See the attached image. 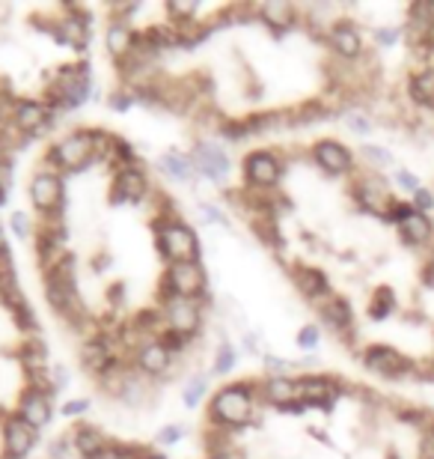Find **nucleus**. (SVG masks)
Instances as JSON below:
<instances>
[{
	"instance_id": "nucleus-1",
	"label": "nucleus",
	"mask_w": 434,
	"mask_h": 459,
	"mask_svg": "<svg viewBox=\"0 0 434 459\" xmlns=\"http://www.w3.org/2000/svg\"><path fill=\"white\" fill-rule=\"evenodd\" d=\"M92 90V69L87 63H69L60 72H54L48 87H45V99L42 102L54 108V111H75L87 102Z\"/></svg>"
},
{
	"instance_id": "nucleus-2",
	"label": "nucleus",
	"mask_w": 434,
	"mask_h": 459,
	"mask_svg": "<svg viewBox=\"0 0 434 459\" xmlns=\"http://www.w3.org/2000/svg\"><path fill=\"white\" fill-rule=\"evenodd\" d=\"M208 418L215 427H244L253 418V391L247 385H226L208 403Z\"/></svg>"
},
{
	"instance_id": "nucleus-3",
	"label": "nucleus",
	"mask_w": 434,
	"mask_h": 459,
	"mask_svg": "<svg viewBox=\"0 0 434 459\" xmlns=\"http://www.w3.org/2000/svg\"><path fill=\"white\" fill-rule=\"evenodd\" d=\"M45 161L57 170L81 173L87 164L96 161V155H92V132L89 128H75V132H69L66 137H60V141L51 146Z\"/></svg>"
},
{
	"instance_id": "nucleus-4",
	"label": "nucleus",
	"mask_w": 434,
	"mask_h": 459,
	"mask_svg": "<svg viewBox=\"0 0 434 459\" xmlns=\"http://www.w3.org/2000/svg\"><path fill=\"white\" fill-rule=\"evenodd\" d=\"M54 39L69 45L75 51H84L89 39H92V18L81 4H69L60 6L57 13V24H54Z\"/></svg>"
},
{
	"instance_id": "nucleus-5",
	"label": "nucleus",
	"mask_w": 434,
	"mask_h": 459,
	"mask_svg": "<svg viewBox=\"0 0 434 459\" xmlns=\"http://www.w3.org/2000/svg\"><path fill=\"white\" fill-rule=\"evenodd\" d=\"M206 272L197 263H173L164 274V292L161 296H182V299H206Z\"/></svg>"
},
{
	"instance_id": "nucleus-6",
	"label": "nucleus",
	"mask_w": 434,
	"mask_h": 459,
	"mask_svg": "<svg viewBox=\"0 0 434 459\" xmlns=\"http://www.w3.org/2000/svg\"><path fill=\"white\" fill-rule=\"evenodd\" d=\"M158 251L167 256V263H197L200 256V242H197V233L175 221V224H167L164 230H158Z\"/></svg>"
},
{
	"instance_id": "nucleus-7",
	"label": "nucleus",
	"mask_w": 434,
	"mask_h": 459,
	"mask_svg": "<svg viewBox=\"0 0 434 459\" xmlns=\"http://www.w3.org/2000/svg\"><path fill=\"white\" fill-rule=\"evenodd\" d=\"M158 301H161L164 323H167L170 332L184 334V337H193L200 332V323H202L200 301L182 299V296H161V292H158Z\"/></svg>"
},
{
	"instance_id": "nucleus-8",
	"label": "nucleus",
	"mask_w": 434,
	"mask_h": 459,
	"mask_svg": "<svg viewBox=\"0 0 434 459\" xmlns=\"http://www.w3.org/2000/svg\"><path fill=\"white\" fill-rule=\"evenodd\" d=\"M149 179L143 173V164L134 168H123L114 173V186H110V204L123 206V204H143L149 195Z\"/></svg>"
},
{
	"instance_id": "nucleus-9",
	"label": "nucleus",
	"mask_w": 434,
	"mask_h": 459,
	"mask_svg": "<svg viewBox=\"0 0 434 459\" xmlns=\"http://www.w3.org/2000/svg\"><path fill=\"white\" fill-rule=\"evenodd\" d=\"M81 364H84L87 373L98 376V379H101V376H105L110 367L119 364L114 341H110V337H105V334L87 337V341L81 343Z\"/></svg>"
},
{
	"instance_id": "nucleus-10",
	"label": "nucleus",
	"mask_w": 434,
	"mask_h": 459,
	"mask_svg": "<svg viewBox=\"0 0 434 459\" xmlns=\"http://www.w3.org/2000/svg\"><path fill=\"white\" fill-rule=\"evenodd\" d=\"M354 197L357 204L372 215H387L393 209V197H390V186H387L384 177L378 173H369V177H360L354 186Z\"/></svg>"
},
{
	"instance_id": "nucleus-11",
	"label": "nucleus",
	"mask_w": 434,
	"mask_h": 459,
	"mask_svg": "<svg viewBox=\"0 0 434 459\" xmlns=\"http://www.w3.org/2000/svg\"><path fill=\"white\" fill-rule=\"evenodd\" d=\"M36 438H39V429L18 415H9L4 420V459H24L33 451Z\"/></svg>"
},
{
	"instance_id": "nucleus-12",
	"label": "nucleus",
	"mask_w": 434,
	"mask_h": 459,
	"mask_svg": "<svg viewBox=\"0 0 434 459\" xmlns=\"http://www.w3.org/2000/svg\"><path fill=\"white\" fill-rule=\"evenodd\" d=\"M60 111H54L45 102H36V99H21V108H18V117H15V128L21 132L27 141L42 132H48L57 119Z\"/></svg>"
},
{
	"instance_id": "nucleus-13",
	"label": "nucleus",
	"mask_w": 434,
	"mask_h": 459,
	"mask_svg": "<svg viewBox=\"0 0 434 459\" xmlns=\"http://www.w3.org/2000/svg\"><path fill=\"white\" fill-rule=\"evenodd\" d=\"M30 200L42 215L63 209V179L54 170H39L30 182Z\"/></svg>"
},
{
	"instance_id": "nucleus-14",
	"label": "nucleus",
	"mask_w": 434,
	"mask_h": 459,
	"mask_svg": "<svg viewBox=\"0 0 434 459\" xmlns=\"http://www.w3.org/2000/svg\"><path fill=\"white\" fill-rule=\"evenodd\" d=\"M280 161H277L274 152L268 150H256L244 159V177L253 188H274L280 182Z\"/></svg>"
},
{
	"instance_id": "nucleus-15",
	"label": "nucleus",
	"mask_w": 434,
	"mask_h": 459,
	"mask_svg": "<svg viewBox=\"0 0 434 459\" xmlns=\"http://www.w3.org/2000/svg\"><path fill=\"white\" fill-rule=\"evenodd\" d=\"M191 161H193V168H197V173L208 177L211 182H224L229 173V155L215 143H206V141L197 143L193 146Z\"/></svg>"
},
{
	"instance_id": "nucleus-16",
	"label": "nucleus",
	"mask_w": 434,
	"mask_h": 459,
	"mask_svg": "<svg viewBox=\"0 0 434 459\" xmlns=\"http://www.w3.org/2000/svg\"><path fill=\"white\" fill-rule=\"evenodd\" d=\"M363 364L372 373L387 376V379H396V376L411 370V361L408 358H402L393 346H369L363 352Z\"/></svg>"
},
{
	"instance_id": "nucleus-17",
	"label": "nucleus",
	"mask_w": 434,
	"mask_h": 459,
	"mask_svg": "<svg viewBox=\"0 0 434 459\" xmlns=\"http://www.w3.org/2000/svg\"><path fill=\"white\" fill-rule=\"evenodd\" d=\"M173 361H175V355L161 341L143 343L134 352V367L143 376H167L173 370Z\"/></svg>"
},
{
	"instance_id": "nucleus-18",
	"label": "nucleus",
	"mask_w": 434,
	"mask_h": 459,
	"mask_svg": "<svg viewBox=\"0 0 434 459\" xmlns=\"http://www.w3.org/2000/svg\"><path fill=\"white\" fill-rule=\"evenodd\" d=\"M51 400L54 397H48V394L27 388L21 397H18V411H15V415L21 418V420H27L30 427L42 429L51 420Z\"/></svg>"
},
{
	"instance_id": "nucleus-19",
	"label": "nucleus",
	"mask_w": 434,
	"mask_h": 459,
	"mask_svg": "<svg viewBox=\"0 0 434 459\" xmlns=\"http://www.w3.org/2000/svg\"><path fill=\"white\" fill-rule=\"evenodd\" d=\"M328 42L334 54H339L343 60H357L363 54V36L351 22H336L330 24V33H328Z\"/></svg>"
},
{
	"instance_id": "nucleus-20",
	"label": "nucleus",
	"mask_w": 434,
	"mask_h": 459,
	"mask_svg": "<svg viewBox=\"0 0 434 459\" xmlns=\"http://www.w3.org/2000/svg\"><path fill=\"white\" fill-rule=\"evenodd\" d=\"M72 445H75V451L84 459H107L110 445L114 442H110L98 427L81 424V427L72 429Z\"/></svg>"
},
{
	"instance_id": "nucleus-21",
	"label": "nucleus",
	"mask_w": 434,
	"mask_h": 459,
	"mask_svg": "<svg viewBox=\"0 0 434 459\" xmlns=\"http://www.w3.org/2000/svg\"><path fill=\"white\" fill-rule=\"evenodd\" d=\"M312 159L330 177H339V173L351 170V152L339 141H319L312 146Z\"/></svg>"
},
{
	"instance_id": "nucleus-22",
	"label": "nucleus",
	"mask_w": 434,
	"mask_h": 459,
	"mask_svg": "<svg viewBox=\"0 0 434 459\" xmlns=\"http://www.w3.org/2000/svg\"><path fill=\"white\" fill-rule=\"evenodd\" d=\"M134 42H137V33L132 30L128 22H110L107 24V33H105V45L110 51V57L116 63H123L128 54L134 51Z\"/></svg>"
},
{
	"instance_id": "nucleus-23",
	"label": "nucleus",
	"mask_w": 434,
	"mask_h": 459,
	"mask_svg": "<svg viewBox=\"0 0 434 459\" xmlns=\"http://www.w3.org/2000/svg\"><path fill=\"white\" fill-rule=\"evenodd\" d=\"M18 361H21L24 376L48 370V346H45V341L39 334L24 337L21 346H18Z\"/></svg>"
},
{
	"instance_id": "nucleus-24",
	"label": "nucleus",
	"mask_w": 434,
	"mask_h": 459,
	"mask_svg": "<svg viewBox=\"0 0 434 459\" xmlns=\"http://www.w3.org/2000/svg\"><path fill=\"white\" fill-rule=\"evenodd\" d=\"M265 400L271 403V406H292L294 400H298V382H292V379H285V376H271V379L265 382Z\"/></svg>"
},
{
	"instance_id": "nucleus-25",
	"label": "nucleus",
	"mask_w": 434,
	"mask_h": 459,
	"mask_svg": "<svg viewBox=\"0 0 434 459\" xmlns=\"http://www.w3.org/2000/svg\"><path fill=\"white\" fill-rule=\"evenodd\" d=\"M292 278H294V283H298V290L303 292V296H310V299L330 296L328 278L319 269H310V265H298V269L292 272Z\"/></svg>"
},
{
	"instance_id": "nucleus-26",
	"label": "nucleus",
	"mask_w": 434,
	"mask_h": 459,
	"mask_svg": "<svg viewBox=\"0 0 434 459\" xmlns=\"http://www.w3.org/2000/svg\"><path fill=\"white\" fill-rule=\"evenodd\" d=\"M399 233L408 245H429L434 236V224L426 212H413L408 221L399 224Z\"/></svg>"
},
{
	"instance_id": "nucleus-27",
	"label": "nucleus",
	"mask_w": 434,
	"mask_h": 459,
	"mask_svg": "<svg viewBox=\"0 0 434 459\" xmlns=\"http://www.w3.org/2000/svg\"><path fill=\"white\" fill-rule=\"evenodd\" d=\"M158 168H161V173H167V177L175 182H193V177H197L193 161L182 152H164L158 159Z\"/></svg>"
},
{
	"instance_id": "nucleus-28",
	"label": "nucleus",
	"mask_w": 434,
	"mask_h": 459,
	"mask_svg": "<svg viewBox=\"0 0 434 459\" xmlns=\"http://www.w3.org/2000/svg\"><path fill=\"white\" fill-rule=\"evenodd\" d=\"M260 18L274 27V30H285V27L294 24V18H298V13H294L292 4H283V0H271V4H260Z\"/></svg>"
},
{
	"instance_id": "nucleus-29",
	"label": "nucleus",
	"mask_w": 434,
	"mask_h": 459,
	"mask_svg": "<svg viewBox=\"0 0 434 459\" xmlns=\"http://www.w3.org/2000/svg\"><path fill=\"white\" fill-rule=\"evenodd\" d=\"M321 316H325V323L334 328L336 334H348L351 325H354V314H351L348 301L343 299H330L325 307H321Z\"/></svg>"
},
{
	"instance_id": "nucleus-30",
	"label": "nucleus",
	"mask_w": 434,
	"mask_h": 459,
	"mask_svg": "<svg viewBox=\"0 0 434 459\" xmlns=\"http://www.w3.org/2000/svg\"><path fill=\"white\" fill-rule=\"evenodd\" d=\"M298 397H301L303 406H307V403H316V406H328V400H330V382L328 379H312V376H307V379L298 382Z\"/></svg>"
},
{
	"instance_id": "nucleus-31",
	"label": "nucleus",
	"mask_w": 434,
	"mask_h": 459,
	"mask_svg": "<svg viewBox=\"0 0 434 459\" xmlns=\"http://www.w3.org/2000/svg\"><path fill=\"white\" fill-rule=\"evenodd\" d=\"M393 307H396L393 290L390 287H378L372 292V301H369V316H372V319H384V316L393 314Z\"/></svg>"
},
{
	"instance_id": "nucleus-32",
	"label": "nucleus",
	"mask_w": 434,
	"mask_h": 459,
	"mask_svg": "<svg viewBox=\"0 0 434 459\" xmlns=\"http://www.w3.org/2000/svg\"><path fill=\"white\" fill-rule=\"evenodd\" d=\"M92 132V155H96V161H107L114 159V150H116V134L110 132H101V128H89Z\"/></svg>"
},
{
	"instance_id": "nucleus-33",
	"label": "nucleus",
	"mask_w": 434,
	"mask_h": 459,
	"mask_svg": "<svg viewBox=\"0 0 434 459\" xmlns=\"http://www.w3.org/2000/svg\"><path fill=\"white\" fill-rule=\"evenodd\" d=\"M18 108H21V99L15 93H9V90H0V128L15 126Z\"/></svg>"
},
{
	"instance_id": "nucleus-34",
	"label": "nucleus",
	"mask_w": 434,
	"mask_h": 459,
	"mask_svg": "<svg viewBox=\"0 0 434 459\" xmlns=\"http://www.w3.org/2000/svg\"><path fill=\"white\" fill-rule=\"evenodd\" d=\"M197 4H191V0H170L167 4V15L173 24H188L197 18Z\"/></svg>"
},
{
	"instance_id": "nucleus-35",
	"label": "nucleus",
	"mask_w": 434,
	"mask_h": 459,
	"mask_svg": "<svg viewBox=\"0 0 434 459\" xmlns=\"http://www.w3.org/2000/svg\"><path fill=\"white\" fill-rule=\"evenodd\" d=\"M202 394H206V379H202V376H197V379H191L188 385H184V391H182L184 406L193 409L202 400Z\"/></svg>"
},
{
	"instance_id": "nucleus-36",
	"label": "nucleus",
	"mask_w": 434,
	"mask_h": 459,
	"mask_svg": "<svg viewBox=\"0 0 434 459\" xmlns=\"http://www.w3.org/2000/svg\"><path fill=\"white\" fill-rule=\"evenodd\" d=\"M235 367V349L229 346V343H220V349H217V361H215V373H229Z\"/></svg>"
},
{
	"instance_id": "nucleus-37",
	"label": "nucleus",
	"mask_w": 434,
	"mask_h": 459,
	"mask_svg": "<svg viewBox=\"0 0 434 459\" xmlns=\"http://www.w3.org/2000/svg\"><path fill=\"white\" fill-rule=\"evenodd\" d=\"M107 105L114 108V111H128V108L134 105V93H132L128 87L116 90V93H110V96H107Z\"/></svg>"
},
{
	"instance_id": "nucleus-38",
	"label": "nucleus",
	"mask_w": 434,
	"mask_h": 459,
	"mask_svg": "<svg viewBox=\"0 0 434 459\" xmlns=\"http://www.w3.org/2000/svg\"><path fill=\"white\" fill-rule=\"evenodd\" d=\"M182 436H184V427L170 424V427H161V429H158V436H155V442H158V445H175Z\"/></svg>"
},
{
	"instance_id": "nucleus-39",
	"label": "nucleus",
	"mask_w": 434,
	"mask_h": 459,
	"mask_svg": "<svg viewBox=\"0 0 434 459\" xmlns=\"http://www.w3.org/2000/svg\"><path fill=\"white\" fill-rule=\"evenodd\" d=\"M13 230H15L18 238H30L33 236V224H30V218H27L24 212H13Z\"/></svg>"
},
{
	"instance_id": "nucleus-40",
	"label": "nucleus",
	"mask_w": 434,
	"mask_h": 459,
	"mask_svg": "<svg viewBox=\"0 0 434 459\" xmlns=\"http://www.w3.org/2000/svg\"><path fill=\"white\" fill-rule=\"evenodd\" d=\"M321 341V334H319V328L316 325H307V328H301V334H298V346L303 349H316Z\"/></svg>"
},
{
	"instance_id": "nucleus-41",
	"label": "nucleus",
	"mask_w": 434,
	"mask_h": 459,
	"mask_svg": "<svg viewBox=\"0 0 434 459\" xmlns=\"http://www.w3.org/2000/svg\"><path fill=\"white\" fill-rule=\"evenodd\" d=\"M13 278H15L13 254H9V251H0V283H4V281H13Z\"/></svg>"
},
{
	"instance_id": "nucleus-42",
	"label": "nucleus",
	"mask_w": 434,
	"mask_h": 459,
	"mask_svg": "<svg viewBox=\"0 0 434 459\" xmlns=\"http://www.w3.org/2000/svg\"><path fill=\"white\" fill-rule=\"evenodd\" d=\"M72 447H75V445H72V438L60 436L57 442L51 445V459H66V456L72 454Z\"/></svg>"
},
{
	"instance_id": "nucleus-43",
	"label": "nucleus",
	"mask_w": 434,
	"mask_h": 459,
	"mask_svg": "<svg viewBox=\"0 0 434 459\" xmlns=\"http://www.w3.org/2000/svg\"><path fill=\"white\" fill-rule=\"evenodd\" d=\"M9 186H13V161H0V197H6Z\"/></svg>"
},
{
	"instance_id": "nucleus-44",
	"label": "nucleus",
	"mask_w": 434,
	"mask_h": 459,
	"mask_svg": "<svg viewBox=\"0 0 434 459\" xmlns=\"http://www.w3.org/2000/svg\"><path fill=\"white\" fill-rule=\"evenodd\" d=\"M87 409H89V400H69L66 406H63V415H66V418H78V415H84Z\"/></svg>"
},
{
	"instance_id": "nucleus-45",
	"label": "nucleus",
	"mask_w": 434,
	"mask_h": 459,
	"mask_svg": "<svg viewBox=\"0 0 434 459\" xmlns=\"http://www.w3.org/2000/svg\"><path fill=\"white\" fill-rule=\"evenodd\" d=\"M413 200H417V212H429V209H434V197L426 188H420L417 195H413Z\"/></svg>"
},
{
	"instance_id": "nucleus-46",
	"label": "nucleus",
	"mask_w": 434,
	"mask_h": 459,
	"mask_svg": "<svg viewBox=\"0 0 434 459\" xmlns=\"http://www.w3.org/2000/svg\"><path fill=\"white\" fill-rule=\"evenodd\" d=\"M363 155H369L372 161H378V164H390L393 159H390V152H384V150H378V146H363Z\"/></svg>"
},
{
	"instance_id": "nucleus-47",
	"label": "nucleus",
	"mask_w": 434,
	"mask_h": 459,
	"mask_svg": "<svg viewBox=\"0 0 434 459\" xmlns=\"http://www.w3.org/2000/svg\"><path fill=\"white\" fill-rule=\"evenodd\" d=\"M399 186H402V188H408V191H413V195H417V191H420V179L413 177V173H408V170H399Z\"/></svg>"
},
{
	"instance_id": "nucleus-48",
	"label": "nucleus",
	"mask_w": 434,
	"mask_h": 459,
	"mask_svg": "<svg viewBox=\"0 0 434 459\" xmlns=\"http://www.w3.org/2000/svg\"><path fill=\"white\" fill-rule=\"evenodd\" d=\"M265 367H268L271 373H277V376H283L285 370H289V364H285L283 358H274V355H268V358H265Z\"/></svg>"
},
{
	"instance_id": "nucleus-49",
	"label": "nucleus",
	"mask_w": 434,
	"mask_h": 459,
	"mask_svg": "<svg viewBox=\"0 0 434 459\" xmlns=\"http://www.w3.org/2000/svg\"><path fill=\"white\" fill-rule=\"evenodd\" d=\"M348 128H351V132H357V134H369V128H372V126H369L366 117H351Z\"/></svg>"
},
{
	"instance_id": "nucleus-50",
	"label": "nucleus",
	"mask_w": 434,
	"mask_h": 459,
	"mask_svg": "<svg viewBox=\"0 0 434 459\" xmlns=\"http://www.w3.org/2000/svg\"><path fill=\"white\" fill-rule=\"evenodd\" d=\"M200 212L206 215V221H211V224H217V221L224 224V215H220L215 206H200Z\"/></svg>"
},
{
	"instance_id": "nucleus-51",
	"label": "nucleus",
	"mask_w": 434,
	"mask_h": 459,
	"mask_svg": "<svg viewBox=\"0 0 434 459\" xmlns=\"http://www.w3.org/2000/svg\"><path fill=\"white\" fill-rule=\"evenodd\" d=\"M54 382H57V391H60V388H66V385H69L66 367H54Z\"/></svg>"
},
{
	"instance_id": "nucleus-52",
	"label": "nucleus",
	"mask_w": 434,
	"mask_h": 459,
	"mask_svg": "<svg viewBox=\"0 0 434 459\" xmlns=\"http://www.w3.org/2000/svg\"><path fill=\"white\" fill-rule=\"evenodd\" d=\"M396 39H399V33L396 30H378V42L381 45H393Z\"/></svg>"
},
{
	"instance_id": "nucleus-53",
	"label": "nucleus",
	"mask_w": 434,
	"mask_h": 459,
	"mask_svg": "<svg viewBox=\"0 0 434 459\" xmlns=\"http://www.w3.org/2000/svg\"><path fill=\"white\" fill-rule=\"evenodd\" d=\"M0 251H6V236H4V230H0Z\"/></svg>"
},
{
	"instance_id": "nucleus-54",
	"label": "nucleus",
	"mask_w": 434,
	"mask_h": 459,
	"mask_svg": "<svg viewBox=\"0 0 434 459\" xmlns=\"http://www.w3.org/2000/svg\"><path fill=\"white\" fill-rule=\"evenodd\" d=\"M146 459H167V456H161V454H149V456H146Z\"/></svg>"
},
{
	"instance_id": "nucleus-55",
	"label": "nucleus",
	"mask_w": 434,
	"mask_h": 459,
	"mask_svg": "<svg viewBox=\"0 0 434 459\" xmlns=\"http://www.w3.org/2000/svg\"><path fill=\"white\" fill-rule=\"evenodd\" d=\"M387 459H399V456H396V454H390V456H387Z\"/></svg>"
},
{
	"instance_id": "nucleus-56",
	"label": "nucleus",
	"mask_w": 434,
	"mask_h": 459,
	"mask_svg": "<svg viewBox=\"0 0 434 459\" xmlns=\"http://www.w3.org/2000/svg\"><path fill=\"white\" fill-rule=\"evenodd\" d=\"M4 200H6V197H0V204H4Z\"/></svg>"
}]
</instances>
